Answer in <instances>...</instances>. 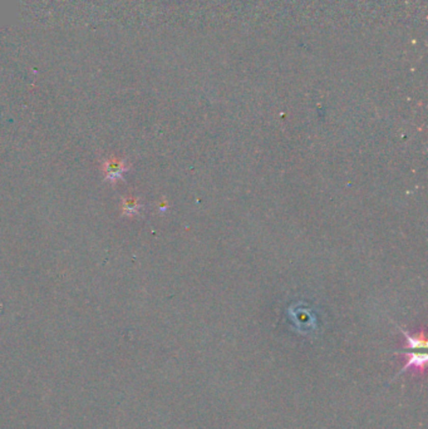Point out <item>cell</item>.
Listing matches in <instances>:
<instances>
[{
  "instance_id": "cell-1",
  "label": "cell",
  "mask_w": 428,
  "mask_h": 429,
  "mask_svg": "<svg viewBox=\"0 0 428 429\" xmlns=\"http://www.w3.org/2000/svg\"><path fill=\"white\" fill-rule=\"evenodd\" d=\"M405 335L406 344L402 350L406 355V364L403 371L413 370L416 374H423L426 371L427 364V338L424 330H418L416 333L402 330Z\"/></svg>"
},
{
  "instance_id": "cell-2",
  "label": "cell",
  "mask_w": 428,
  "mask_h": 429,
  "mask_svg": "<svg viewBox=\"0 0 428 429\" xmlns=\"http://www.w3.org/2000/svg\"><path fill=\"white\" fill-rule=\"evenodd\" d=\"M128 169L129 166L127 164L126 160H122V158L110 157L103 162V171H104L105 176L104 180L112 183L121 180Z\"/></svg>"
},
{
  "instance_id": "cell-3",
  "label": "cell",
  "mask_w": 428,
  "mask_h": 429,
  "mask_svg": "<svg viewBox=\"0 0 428 429\" xmlns=\"http://www.w3.org/2000/svg\"><path fill=\"white\" fill-rule=\"evenodd\" d=\"M142 207V204L136 197H126L122 201V212H123L124 216L140 215Z\"/></svg>"
}]
</instances>
